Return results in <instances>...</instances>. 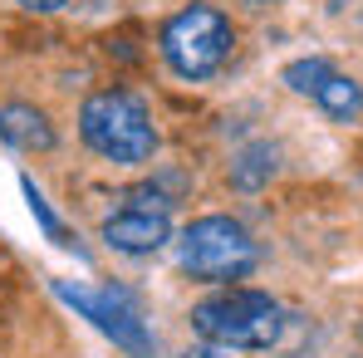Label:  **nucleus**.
I'll use <instances>...</instances> for the list:
<instances>
[{
  "mask_svg": "<svg viewBox=\"0 0 363 358\" xmlns=\"http://www.w3.org/2000/svg\"><path fill=\"white\" fill-rule=\"evenodd\" d=\"M79 133L84 142L108 157V162H147L157 152V133L143 108V99H133L128 89H104L79 108Z\"/></svg>",
  "mask_w": 363,
  "mask_h": 358,
  "instance_id": "obj_1",
  "label": "nucleus"
},
{
  "mask_svg": "<svg viewBox=\"0 0 363 358\" xmlns=\"http://www.w3.org/2000/svg\"><path fill=\"white\" fill-rule=\"evenodd\" d=\"M280 304L260 290H226L191 309V329L216 349H270L280 339Z\"/></svg>",
  "mask_w": 363,
  "mask_h": 358,
  "instance_id": "obj_2",
  "label": "nucleus"
},
{
  "mask_svg": "<svg viewBox=\"0 0 363 358\" xmlns=\"http://www.w3.org/2000/svg\"><path fill=\"white\" fill-rule=\"evenodd\" d=\"M231 20L216 5H186L162 25V55L182 79H206L231 55Z\"/></svg>",
  "mask_w": 363,
  "mask_h": 358,
  "instance_id": "obj_3",
  "label": "nucleus"
},
{
  "mask_svg": "<svg viewBox=\"0 0 363 358\" xmlns=\"http://www.w3.org/2000/svg\"><path fill=\"white\" fill-rule=\"evenodd\" d=\"M182 270L191 280H245L255 270V240L231 216H201L182 231Z\"/></svg>",
  "mask_w": 363,
  "mask_h": 358,
  "instance_id": "obj_4",
  "label": "nucleus"
},
{
  "mask_svg": "<svg viewBox=\"0 0 363 358\" xmlns=\"http://www.w3.org/2000/svg\"><path fill=\"white\" fill-rule=\"evenodd\" d=\"M60 290L64 304H74L79 314H89L118 349H128L133 358H147L152 354V334H147V324L138 319V309H133V299L123 295V290H113V285H104V290H89V285H69V280H60L55 285Z\"/></svg>",
  "mask_w": 363,
  "mask_h": 358,
  "instance_id": "obj_5",
  "label": "nucleus"
},
{
  "mask_svg": "<svg viewBox=\"0 0 363 358\" xmlns=\"http://www.w3.org/2000/svg\"><path fill=\"white\" fill-rule=\"evenodd\" d=\"M167 211H172V201H162L157 191H133L128 206L104 221V240L113 250H128V255H147V250H157L172 236Z\"/></svg>",
  "mask_w": 363,
  "mask_h": 358,
  "instance_id": "obj_6",
  "label": "nucleus"
},
{
  "mask_svg": "<svg viewBox=\"0 0 363 358\" xmlns=\"http://www.w3.org/2000/svg\"><path fill=\"white\" fill-rule=\"evenodd\" d=\"M314 104H319L329 118L349 123V118H359V113H363V89L354 84V79H344L339 69H329V79L314 89Z\"/></svg>",
  "mask_w": 363,
  "mask_h": 358,
  "instance_id": "obj_7",
  "label": "nucleus"
},
{
  "mask_svg": "<svg viewBox=\"0 0 363 358\" xmlns=\"http://www.w3.org/2000/svg\"><path fill=\"white\" fill-rule=\"evenodd\" d=\"M0 133L15 142V147H55V133H50V123L45 113H35V108H25V104H15V108H5V118H0Z\"/></svg>",
  "mask_w": 363,
  "mask_h": 358,
  "instance_id": "obj_8",
  "label": "nucleus"
},
{
  "mask_svg": "<svg viewBox=\"0 0 363 358\" xmlns=\"http://www.w3.org/2000/svg\"><path fill=\"white\" fill-rule=\"evenodd\" d=\"M329 69H334V64H324V60H295L285 69V84H290L295 94H309V99H314V89L329 79Z\"/></svg>",
  "mask_w": 363,
  "mask_h": 358,
  "instance_id": "obj_9",
  "label": "nucleus"
},
{
  "mask_svg": "<svg viewBox=\"0 0 363 358\" xmlns=\"http://www.w3.org/2000/svg\"><path fill=\"white\" fill-rule=\"evenodd\" d=\"M20 186H25V201H30V211L40 216V226H45V231H50L55 240H64V231H60V216L50 211V201L40 196V186H35V181H20Z\"/></svg>",
  "mask_w": 363,
  "mask_h": 358,
  "instance_id": "obj_10",
  "label": "nucleus"
},
{
  "mask_svg": "<svg viewBox=\"0 0 363 358\" xmlns=\"http://www.w3.org/2000/svg\"><path fill=\"white\" fill-rule=\"evenodd\" d=\"M182 358H231V349H216V344H211V349H186Z\"/></svg>",
  "mask_w": 363,
  "mask_h": 358,
  "instance_id": "obj_11",
  "label": "nucleus"
},
{
  "mask_svg": "<svg viewBox=\"0 0 363 358\" xmlns=\"http://www.w3.org/2000/svg\"><path fill=\"white\" fill-rule=\"evenodd\" d=\"M20 5H30V10H60V5H69V0H20Z\"/></svg>",
  "mask_w": 363,
  "mask_h": 358,
  "instance_id": "obj_12",
  "label": "nucleus"
}]
</instances>
